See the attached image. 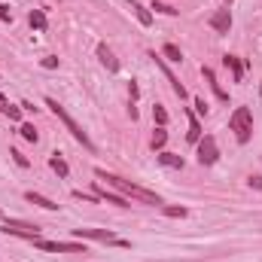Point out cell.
Wrapping results in <instances>:
<instances>
[{
	"label": "cell",
	"mask_w": 262,
	"mask_h": 262,
	"mask_svg": "<svg viewBox=\"0 0 262 262\" xmlns=\"http://www.w3.org/2000/svg\"><path fill=\"white\" fill-rule=\"evenodd\" d=\"M9 156H12V159H15V165H21V168H28V159H25V156H21V152H18V149H12V152H9Z\"/></svg>",
	"instance_id": "cell-25"
},
{
	"label": "cell",
	"mask_w": 262,
	"mask_h": 262,
	"mask_svg": "<svg viewBox=\"0 0 262 262\" xmlns=\"http://www.w3.org/2000/svg\"><path fill=\"white\" fill-rule=\"evenodd\" d=\"M73 232H76V238H92V241H104V244H119V247H125V241L116 238V235L107 232V229H73Z\"/></svg>",
	"instance_id": "cell-7"
},
{
	"label": "cell",
	"mask_w": 262,
	"mask_h": 262,
	"mask_svg": "<svg viewBox=\"0 0 262 262\" xmlns=\"http://www.w3.org/2000/svg\"><path fill=\"white\" fill-rule=\"evenodd\" d=\"M95 174H98L101 180H107V186H113L119 195L131 198V201H140V204H162V198L156 195V192H149V189H143V186H137V183H131V180H122V177H116V174H107L104 168H95Z\"/></svg>",
	"instance_id": "cell-1"
},
{
	"label": "cell",
	"mask_w": 262,
	"mask_h": 262,
	"mask_svg": "<svg viewBox=\"0 0 262 262\" xmlns=\"http://www.w3.org/2000/svg\"><path fill=\"white\" fill-rule=\"evenodd\" d=\"M165 140H168V131L156 128V134H152V149H162V146H165Z\"/></svg>",
	"instance_id": "cell-21"
},
{
	"label": "cell",
	"mask_w": 262,
	"mask_h": 262,
	"mask_svg": "<svg viewBox=\"0 0 262 262\" xmlns=\"http://www.w3.org/2000/svg\"><path fill=\"white\" fill-rule=\"evenodd\" d=\"M98 58H101V64L107 67V70H113V73L119 70V61L113 58V52H110V46H104V43H101V46H98Z\"/></svg>",
	"instance_id": "cell-11"
},
{
	"label": "cell",
	"mask_w": 262,
	"mask_h": 262,
	"mask_svg": "<svg viewBox=\"0 0 262 262\" xmlns=\"http://www.w3.org/2000/svg\"><path fill=\"white\" fill-rule=\"evenodd\" d=\"M28 201H31V204H40V207H46V210H55V207H58V204H55V201H49V198L46 195H37V192H28Z\"/></svg>",
	"instance_id": "cell-17"
},
{
	"label": "cell",
	"mask_w": 262,
	"mask_h": 262,
	"mask_svg": "<svg viewBox=\"0 0 262 262\" xmlns=\"http://www.w3.org/2000/svg\"><path fill=\"white\" fill-rule=\"evenodd\" d=\"M43 67H49V70H52V67H58V58H52V55H49V58H43Z\"/></svg>",
	"instance_id": "cell-30"
},
{
	"label": "cell",
	"mask_w": 262,
	"mask_h": 262,
	"mask_svg": "<svg viewBox=\"0 0 262 262\" xmlns=\"http://www.w3.org/2000/svg\"><path fill=\"white\" fill-rule=\"evenodd\" d=\"M229 128L235 131L238 143H247L250 134H253V113H250L247 107H238V110L229 116Z\"/></svg>",
	"instance_id": "cell-3"
},
{
	"label": "cell",
	"mask_w": 262,
	"mask_h": 262,
	"mask_svg": "<svg viewBox=\"0 0 262 262\" xmlns=\"http://www.w3.org/2000/svg\"><path fill=\"white\" fill-rule=\"evenodd\" d=\"M0 113H6V116H9L12 122H18V119H21V107H15V104H9V101H6L3 95H0Z\"/></svg>",
	"instance_id": "cell-15"
},
{
	"label": "cell",
	"mask_w": 262,
	"mask_h": 262,
	"mask_svg": "<svg viewBox=\"0 0 262 262\" xmlns=\"http://www.w3.org/2000/svg\"><path fill=\"white\" fill-rule=\"evenodd\" d=\"M223 64L232 70L235 82H241V79H244V64H241V58H235V55H226V58H223Z\"/></svg>",
	"instance_id": "cell-12"
},
{
	"label": "cell",
	"mask_w": 262,
	"mask_h": 262,
	"mask_svg": "<svg viewBox=\"0 0 262 262\" xmlns=\"http://www.w3.org/2000/svg\"><path fill=\"white\" fill-rule=\"evenodd\" d=\"M46 107H49V110H52V113H55V116H58V119H61V122H64V125H67V131L73 134V140H79V143H82V146H85L89 152L95 149V143L89 140V134L82 131V125H76V122H73V116L67 113V110H64V107H61V104H58V101H55V98H49V101H46Z\"/></svg>",
	"instance_id": "cell-2"
},
{
	"label": "cell",
	"mask_w": 262,
	"mask_h": 262,
	"mask_svg": "<svg viewBox=\"0 0 262 262\" xmlns=\"http://www.w3.org/2000/svg\"><path fill=\"white\" fill-rule=\"evenodd\" d=\"M220 159V149H216V137L213 134H204L198 140V162L201 165H213Z\"/></svg>",
	"instance_id": "cell-6"
},
{
	"label": "cell",
	"mask_w": 262,
	"mask_h": 262,
	"mask_svg": "<svg viewBox=\"0 0 262 262\" xmlns=\"http://www.w3.org/2000/svg\"><path fill=\"white\" fill-rule=\"evenodd\" d=\"M201 73H204V79H207V82H210V89H213V95H216V98H220V101H229V95H226V92H223V89H220V82H216V79H213V70H210V67H201Z\"/></svg>",
	"instance_id": "cell-14"
},
{
	"label": "cell",
	"mask_w": 262,
	"mask_h": 262,
	"mask_svg": "<svg viewBox=\"0 0 262 262\" xmlns=\"http://www.w3.org/2000/svg\"><path fill=\"white\" fill-rule=\"evenodd\" d=\"M168 216H186V207H165Z\"/></svg>",
	"instance_id": "cell-26"
},
{
	"label": "cell",
	"mask_w": 262,
	"mask_h": 262,
	"mask_svg": "<svg viewBox=\"0 0 262 262\" xmlns=\"http://www.w3.org/2000/svg\"><path fill=\"white\" fill-rule=\"evenodd\" d=\"M0 229H3L6 235H21V238H31V241L40 238V232H43L37 223H25V220H3Z\"/></svg>",
	"instance_id": "cell-4"
},
{
	"label": "cell",
	"mask_w": 262,
	"mask_h": 262,
	"mask_svg": "<svg viewBox=\"0 0 262 262\" xmlns=\"http://www.w3.org/2000/svg\"><path fill=\"white\" fill-rule=\"evenodd\" d=\"M250 186H253V189H262V177H259V174H253V177H250Z\"/></svg>",
	"instance_id": "cell-29"
},
{
	"label": "cell",
	"mask_w": 262,
	"mask_h": 262,
	"mask_svg": "<svg viewBox=\"0 0 262 262\" xmlns=\"http://www.w3.org/2000/svg\"><path fill=\"white\" fill-rule=\"evenodd\" d=\"M186 119H189V131H186V140H189V143H198V140H201V125H198V113L186 110Z\"/></svg>",
	"instance_id": "cell-9"
},
{
	"label": "cell",
	"mask_w": 262,
	"mask_h": 262,
	"mask_svg": "<svg viewBox=\"0 0 262 262\" xmlns=\"http://www.w3.org/2000/svg\"><path fill=\"white\" fill-rule=\"evenodd\" d=\"M95 195L101 198V201H110V204H119V207H128L131 201L125 195H113V192H107L104 186H95Z\"/></svg>",
	"instance_id": "cell-10"
},
{
	"label": "cell",
	"mask_w": 262,
	"mask_h": 262,
	"mask_svg": "<svg viewBox=\"0 0 262 262\" xmlns=\"http://www.w3.org/2000/svg\"><path fill=\"white\" fill-rule=\"evenodd\" d=\"M125 3L131 6V12L137 15V21H140L143 28H149V25H152V15H149V12H146V9H143V6H140L137 0H125Z\"/></svg>",
	"instance_id": "cell-13"
},
{
	"label": "cell",
	"mask_w": 262,
	"mask_h": 262,
	"mask_svg": "<svg viewBox=\"0 0 262 262\" xmlns=\"http://www.w3.org/2000/svg\"><path fill=\"white\" fill-rule=\"evenodd\" d=\"M49 165H52V171L58 174V177H67V162L58 156V152H52V159H49Z\"/></svg>",
	"instance_id": "cell-18"
},
{
	"label": "cell",
	"mask_w": 262,
	"mask_h": 262,
	"mask_svg": "<svg viewBox=\"0 0 262 262\" xmlns=\"http://www.w3.org/2000/svg\"><path fill=\"white\" fill-rule=\"evenodd\" d=\"M152 9H156V12H165V15H177V9L168 6V3H152Z\"/></svg>",
	"instance_id": "cell-24"
},
{
	"label": "cell",
	"mask_w": 262,
	"mask_h": 262,
	"mask_svg": "<svg viewBox=\"0 0 262 262\" xmlns=\"http://www.w3.org/2000/svg\"><path fill=\"white\" fill-rule=\"evenodd\" d=\"M162 52H165V58H171V61H177V64H180V61H183V52H180V49H177V46H174V43H168V46H165V49H162Z\"/></svg>",
	"instance_id": "cell-20"
},
{
	"label": "cell",
	"mask_w": 262,
	"mask_h": 262,
	"mask_svg": "<svg viewBox=\"0 0 262 262\" xmlns=\"http://www.w3.org/2000/svg\"><path fill=\"white\" fill-rule=\"evenodd\" d=\"M195 113H198V116H204V113H207V104H204V98H195Z\"/></svg>",
	"instance_id": "cell-27"
},
{
	"label": "cell",
	"mask_w": 262,
	"mask_h": 262,
	"mask_svg": "<svg viewBox=\"0 0 262 262\" xmlns=\"http://www.w3.org/2000/svg\"><path fill=\"white\" fill-rule=\"evenodd\" d=\"M159 162H162L165 168H183V156H174V152H162Z\"/></svg>",
	"instance_id": "cell-16"
},
{
	"label": "cell",
	"mask_w": 262,
	"mask_h": 262,
	"mask_svg": "<svg viewBox=\"0 0 262 262\" xmlns=\"http://www.w3.org/2000/svg\"><path fill=\"white\" fill-rule=\"evenodd\" d=\"M0 21H12V12H9V6H3V3H0Z\"/></svg>",
	"instance_id": "cell-28"
},
{
	"label": "cell",
	"mask_w": 262,
	"mask_h": 262,
	"mask_svg": "<svg viewBox=\"0 0 262 262\" xmlns=\"http://www.w3.org/2000/svg\"><path fill=\"white\" fill-rule=\"evenodd\" d=\"M210 28L220 31V34H229V28H232V15H229V9L213 12V15H210Z\"/></svg>",
	"instance_id": "cell-8"
},
{
	"label": "cell",
	"mask_w": 262,
	"mask_h": 262,
	"mask_svg": "<svg viewBox=\"0 0 262 262\" xmlns=\"http://www.w3.org/2000/svg\"><path fill=\"white\" fill-rule=\"evenodd\" d=\"M21 137H25V140H31V143H37V137H40V134H37V131H34V125H21Z\"/></svg>",
	"instance_id": "cell-22"
},
{
	"label": "cell",
	"mask_w": 262,
	"mask_h": 262,
	"mask_svg": "<svg viewBox=\"0 0 262 262\" xmlns=\"http://www.w3.org/2000/svg\"><path fill=\"white\" fill-rule=\"evenodd\" d=\"M37 250H46V253H89L82 244H70V241H43V238H34Z\"/></svg>",
	"instance_id": "cell-5"
},
{
	"label": "cell",
	"mask_w": 262,
	"mask_h": 262,
	"mask_svg": "<svg viewBox=\"0 0 262 262\" xmlns=\"http://www.w3.org/2000/svg\"><path fill=\"white\" fill-rule=\"evenodd\" d=\"M152 116H156V122H159V125H165V122H168V110H165V107H159V104L152 107Z\"/></svg>",
	"instance_id": "cell-23"
},
{
	"label": "cell",
	"mask_w": 262,
	"mask_h": 262,
	"mask_svg": "<svg viewBox=\"0 0 262 262\" xmlns=\"http://www.w3.org/2000/svg\"><path fill=\"white\" fill-rule=\"evenodd\" d=\"M31 28H37V31H46V15H43L40 9H31Z\"/></svg>",
	"instance_id": "cell-19"
}]
</instances>
